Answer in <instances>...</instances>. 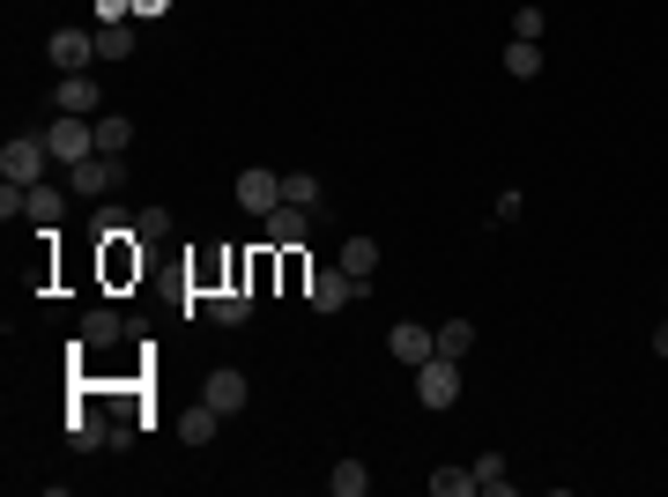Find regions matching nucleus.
<instances>
[{
  "label": "nucleus",
  "mask_w": 668,
  "mask_h": 497,
  "mask_svg": "<svg viewBox=\"0 0 668 497\" xmlns=\"http://www.w3.org/2000/svg\"><path fill=\"white\" fill-rule=\"evenodd\" d=\"M45 149L60 157V164L75 171L83 157H97V120H75V112H60V120L45 126Z\"/></svg>",
  "instance_id": "1"
},
{
  "label": "nucleus",
  "mask_w": 668,
  "mask_h": 497,
  "mask_svg": "<svg viewBox=\"0 0 668 497\" xmlns=\"http://www.w3.org/2000/svg\"><path fill=\"white\" fill-rule=\"evenodd\" d=\"M45 164H52L45 134H8V149H0V178H15V186H38Z\"/></svg>",
  "instance_id": "2"
},
{
  "label": "nucleus",
  "mask_w": 668,
  "mask_h": 497,
  "mask_svg": "<svg viewBox=\"0 0 668 497\" xmlns=\"http://www.w3.org/2000/svg\"><path fill=\"white\" fill-rule=\"evenodd\" d=\"M417 401H423L431 415L460 401V364H454V357H431V364H417Z\"/></svg>",
  "instance_id": "3"
},
{
  "label": "nucleus",
  "mask_w": 668,
  "mask_h": 497,
  "mask_svg": "<svg viewBox=\"0 0 668 497\" xmlns=\"http://www.w3.org/2000/svg\"><path fill=\"white\" fill-rule=\"evenodd\" d=\"M231 194H238V208H246V215H268V208H283V171H268V164H246V171H238V186H231Z\"/></svg>",
  "instance_id": "4"
},
{
  "label": "nucleus",
  "mask_w": 668,
  "mask_h": 497,
  "mask_svg": "<svg viewBox=\"0 0 668 497\" xmlns=\"http://www.w3.org/2000/svg\"><path fill=\"white\" fill-rule=\"evenodd\" d=\"M52 112L97 120V112H104V83H97V75H60V89H52Z\"/></svg>",
  "instance_id": "5"
},
{
  "label": "nucleus",
  "mask_w": 668,
  "mask_h": 497,
  "mask_svg": "<svg viewBox=\"0 0 668 497\" xmlns=\"http://www.w3.org/2000/svg\"><path fill=\"white\" fill-rule=\"evenodd\" d=\"M386 357H401V364L417 372V364H431V357H438V334L417 327V320H394V334H386Z\"/></svg>",
  "instance_id": "6"
},
{
  "label": "nucleus",
  "mask_w": 668,
  "mask_h": 497,
  "mask_svg": "<svg viewBox=\"0 0 668 497\" xmlns=\"http://www.w3.org/2000/svg\"><path fill=\"white\" fill-rule=\"evenodd\" d=\"M201 401H209L215 415H238L252 401V386H246V372H231V364H223V372H209L201 378Z\"/></svg>",
  "instance_id": "7"
},
{
  "label": "nucleus",
  "mask_w": 668,
  "mask_h": 497,
  "mask_svg": "<svg viewBox=\"0 0 668 497\" xmlns=\"http://www.w3.org/2000/svg\"><path fill=\"white\" fill-rule=\"evenodd\" d=\"M45 52L60 60V75H89V60H97V30H52Z\"/></svg>",
  "instance_id": "8"
},
{
  "label": "nucleus",
  "mask_w": 668,
  "mask_h": 497,
  "mask_svg": "<svg viewBox=\"0 0 668 497\" xmlns=\"http://www.w3.org/2000/svg\"><path fill=\"white\" fill-rule=\"evenodd\" d=\"M349 297H357V283H349L342 268H312V283H305V305H312V312H342Z\"/></svg>",
  "instance_id": "9"
},
{
  "label": "nucleus",
  "mask_w": 668,
  "mask_h": 497,
  "mask_svg": "<svg viewBox=\"0 0 668 497\" xmlns=\"http://www.w3.org/2000/svg\"><path fill=\"white\" fill-rule=\"evenodd\" d=\"M112 186H120V157H83L75 164V194L83 201H112Z\"/></svg>",
  "instance_id": "10"
},
{
  "label": "nucleus",
  "mask_w": 668,
  "mask_h": 497,
  "mask_svg": "<svg viewBox=\"0 0 668 497\" xmlns=\"http://www.w3.org/2000/svg\"><path fill=\"white\" fill-rule=\"evenodd\" d=\"M260 223H268V246H297V238H305V231H312V208H297V201H283V208H268V215H260Z\"/></svg>",
  "instance_id": "11"
},
{
  "label": "nucleus",
  "mask_w": 668,
  "mask_h": 497,
  "mask_svg": "<svg viewBox=\"0 0 668 497\" xmlns=\"http://www.w3.org/2000/svg\"><path fill=\"white\" fill-rule=\"evenodd\" d=\"M23 215H30V223H38V231H52V223H60V215H67V194H60V186H23Z\"/></svg>",
  "instance_id": "12"
},
{
  "label": "nucleus",
  "mask_w": 668,
  "mask_h": 497,
  "mask_svg": "<svg viewBox=\"0 0 668 497\" xmlns=\"http://www.w3.org/2000/svg\"><path fill=\"white\" fill-rule=\"evenodd\" d=\"M209 320H215V327H246V320H252V290H246V283L215 290L209 297Z\"/></svg>",
  "instance_id": "13"
},
{
  "label": "nucleus",
  "mask_w": 668,
  "mask_h": 497,
  "mask_svg": "<svg viewBox=\"0 0 668 497\" xmlns=\"http://www.w3.org/2000/svg\"><path fill=\"white\" fill-rule=\"evenodd\" d=\"M334 268H342L349 283H372L379 275V246L372 238H342V260H334Z\"/></svg>",
  "instance_id": "14"
},
{
  "label": "nucleus",
  "mask_w": 668,
  "mask_h": 497,
  "mask_svg": "<svg viewBox=\"0 0 668 497\" xmlns=\"http://www.w3.org/2000/svg\"><path fill=\"white\" fill-rule=\"evenodd\" d=\"M134 149V120L120 112H97V157H126Z\"/></svg>",
  "instance_id": "15"
},
{
  "label": "nucleus",
  "mask_w": 668,
  "mask_h": 497,
  "mask_svg": "<svg viewBox=\"0 0 668 497\" xmlns=\"http://www.w3.org/2000/svg\"><path fill=\"white\" fill-rule=\"evenodd\" d=\"M505 75H512V83H535V75H543V45L512 38V45H505Z\"/></svg>",
  "instance_id": "16"
},
{
  "label": "nucleus",
  "mask_w": 668,
  "mask_h": 497,
  "mask_svg": "<svg viewBox=\"0 0 668 497\" xmlns=\"http://www.w3.org/2000/svg\"><path fill=\"white\" fill-rule=\"evenodd\" d=\"M327 490L334 497H364V490H372V468H364V460H334V468H327Z\"/></svg>",
  "instance_id": "17"
},
{
  "label": "nucleus",
  "mask_w": 668,
  "mask_h": 497,
  "mask_svg": "<svg viewBox=\"0 0 668 497\" xmlns=\"http://www.w3.org/2000/svg\"><path fill=\"white\" fill-rule=\"evenodd\" d=\"M215 423H223V415H215L209 401H194V409L178 415V438H186V446H209V438H215Z\"/></svg>",
  "instance_id": "18"
},
{
  "label": "nucleus",
  "mask_w": 668,
  "mask_h": 497,
  "mask_svg": "<svg viewBox=\"0 0 668 497\" xmlns=\"http://www.w3.org/2000/svg\"><path fill=\"white\" fill-rule=\"evenodd\" d=\"M431 497H483L475 468H431Z\"/></svg>",
  "instance_id": "19"
},
{
  "label": "nucleus",
  "mask_w": 668,
  "mask_h": 497,
  "mask_svg": "<svg viewBox=\"0 0 668 497\" xmlns=\"http://www.w3.org/2000/svg\"><path fill=\"white\" fill-rule=\"evenodd\" d=\"M475 490H483V497H512V475H505V453H483V460H475Z\"/></svg>",
  "instance_id": "20"
},
{
  "label": "nucleus",
  "mask_w": 668,
  "mask_h": 497,
  "mask_svg": "<svg viewBox=\"0 0 668 497\" xmlns=\"http://www.w3.org/2000/svg\"><path fill=\"white\" fill-rule=\"evenodd\" d=\"M97 60H134V30L126 23H97Z\"/></svg>",
  "instance_id": "21"
},
{
  "label": "nucleus",
  "mask_w": 668,
  "mask_h": 497,
  "mask_svg": "<svg viewBox=\"0 0 668 497\" xmlns=\"http://www.w3.org/2000/svg\"><path fill=\"white\" fill-rule=\"evenodd\" d=\"M120 312H104V305H97V312H89V320H83V341H89V349H104V341H120Z\"/></svg>",
  "instance_id": "22"
},
{
  "label": "nucleus",
  "mask_w": 668,
  "mask_h": 497,
  "mask_svg": "<svg viewBox=\"0 0 668 497\" xmlns=\"http://www.w3.org/2000/svg\"><path fill=\"white\" fill-rule=\"evenodd\" d=\"M468 349H475V327H468V320H446V327H438V357H468Z\"/></svg>",
  "instance_id": "23"
},
{
  "label": "nucleus",
  "mask_w": 668,
  "mask_h": 497,
  "mask_svg": "<svg viewBox=\"0 0 668 497\" xmlns=\"http://www.w3.org/2000/svg\"><path fill=\"white\" fill-rule=\"evenodd\" d=\"M283 201H297V208H320V178H312V171H283Z\"/></svg>",
  "instance_id": "24"
},
{
  "label": "nucleus",
  "mask_w": 668,
  "mask_h": 497,
  "mask_svg": "<svg viewBox=\"0 0 668 497\" xmlns=\"http://www.w3.org/2000/svg\"><path fill=\"white\" fill-rule=\"evenodd\" d=\"M89 231H97V238H120V231H134V215H126V208H112V201H97Z\"/></svg>",
  "instance_id": "25"
},
{
  "label": "nucleus",
  "mask_w": 668,
  "mask_h": 497,
  "mask_svg": "<svg viewBox=\"0 0 668 497\" xmlns=\"http://www.w3.org/2000/svg\"><path fill=\"white\" fill-rule=\"evenodd\" d=\"M134 238H171V208H134Z\"/></svg>",
  "instance_id": "26"
},
{
  "label": "nucleus",
  "mask_w": 668,
  "mask_h": 497,
  "mask_svg": "<svg viewBox=\"0 0 668 497\" xmlns=\"http://www.w3.org/2000/svg\"><path fill=\"white\" fill-rule=\"evenodd\" d=\"M543 30H549V15L535 8V0H528V8H512V38H535V45H543Z\"/></svg>",
  "instance_id": "27"
},
{
  "label": "nucleus",
  "mask_w": 668,
  "mask_h": 497,
  "mask_svg": "<svg viewBox=\"0 0 668 497\" xmlns=\"http://www.w3.org/2000/svg\"><path fill=\"white\" fill-rule=\"evenodd\" d=\"M104 268H112V283H126V275H141V252H120V246H112V260H104Z\"/></svg>",
  "instance_id": "28"
},
{
  "label": "nucleus",
  "mask_w": 668,
  "mask_h": 497,
  "mask_svg": "<svg viewBox=\"0 0 668 497\" xmlns=\"http://www.w3.org/2000/svg\"><path fill=\"white\" fill-rule=\"evenodd\" d=\"M171 0H134V15H164Z\"/></svg>",
  "instance_id": "29"
},
{
  "label": "nucleus",
  "mask_w": 668,
  "mask_h": 497,
  "mask_svg": "<svg viewBox=\"0 0 668 497\" xmlns=\"http://www.w3.org/2000/svg\"><path fill=\"white\" fill-rule=\"evenodd\" d=\"M654 357H668V320H661V327H654Z\"/></svg>",
  "instance_id": "30"
}]
</instances>
